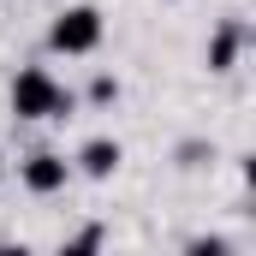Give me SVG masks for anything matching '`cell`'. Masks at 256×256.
Here are the masks:
<instances>
[{
  "instance_id": "cell-1",
  "label": "cell",
  "mask_w": 256,
  "mask_h": 256,
  "mask_svg": "<svg viewBox=\"0 0 256 256\" xmlns=\"http://www.w3.org/2000/svg\"><path fill=\"white\" fill-rule=\"evenodd\" d=\"M6 102H12V120H72V108H78V96L60 90V78L48 66H24L12 78Z\"/></svg>"
},
{
  "instance_id": "cell-2",
  "label": "cell",
  "mask_w": 256,
  "mask_h": 256,
  "mask_svg": "<svg viewBox=\"0 0 256 256\" xmlns=\"http://www.w3.org/2000/svg\"><path fill=\"white\" fill-rule=\"evenodd\" d=\"M102 36H108V18H102V6H90V0H84V6H66L60 18L48 24V48H54V54H72V60H78V54H96Z\"/></svg>"
},
{
  "instance_id": "cell-3",
  "label": "cell",
  "mask_w": 256,
  "mask_h": 256,
  "mask_svg": "<svg viewBox=\"0 0 256 256\" xmlns=\"http://www.w3.org/2000/svg\"><path fill=\"white\" fill-rule=\"evenodd\" d=\"M66 179H72V161L54 155V149H36V155H24V161H18V185H24L30 196L66 191Z\"/></svg>"
},
{
  "instance_id": "cell-4",
  "label": "cell",
  "mask_w": 256,
  "mask_h": 256,
  "mask_svg": "<svg viewBox=\"0 0 256 256\" xmlns=\"http://www.w3.org/2000/svg\"><path fill=\"white\" fill-rule=\"evenodd\" d=\"M120 161H126V149H120V137H90V143L78 149V161H72V173H84V179H114V173H120Z\"/></svg>"
},
{
  "instance_id": "cell-5",
  "label": "cell",
  "mask_w": 256,
  "mask_h": 256,
  "mask_svg": "<svg viewBox=\"0 0 256 256\" xmlns=\"http://www.w3.org/2000/svg\"><path fill=\"white\" fill-rule=\"evenodd\" d=\"M238 54H244V24H238V18H226V24L208 36V72H232Z\"/></svg>"
},
{
  "instance_id": "cell-6",
  "label": "cell",
  "mask_w": 256,
  "mask_h": 256,
  "mask_svg": "<svg viewBox=\"0 0 256 256\" xmlns=\"http://www.w3.org/2000/svg\"><path fill=\"white\" fill-rule=\"evenodd\" d=\"M90 102H96V108H108V102H120V78H108V72H102V78L90 84Z\"/></svg>"
},
{
  "instance_id": "cell-7",
  "label": "cell",
  "mask_w": 256,
  "mask_h": 256,
  "mask_svg": "<svg viewBox=\"0 0 256 256\" xmlns=\"http://www.w3.org/2000/svg\"><path fill=\"white\" fill-rule=\"evenodd\" d=\"M191 250H196V256H226V238H196Z\"/></svg>"
},
{
  "instance_id": "cell-8",
  "label": "cell",
  "mask_w": 256,
  "mask_h": 256,
  "mask_svg": "<svg viewBox=\"0 0 256 256\" xmlns=\"http://www.w3.org/2000/svg\"><path fill=\"white\" fill-rule=\"evenodd\" d=\"M72 244H78V250H96V244H102V226H84V232H78Z\"/></svg>"
},
{
  "instance_id": "cell-9",
  "label": "cell",
  "mask_w": 256,
  "mask_h": 256,
  "mask_svg": "<svg viewBox=\"0 0 256 256\" xmlns=\"http://www.w3.org/2000/svg\"><path fill=\"white\" fill-rule=\"evenodd\" d=\"M0 179H6V155H0Z\"/></svg>"
}]
</instances>
